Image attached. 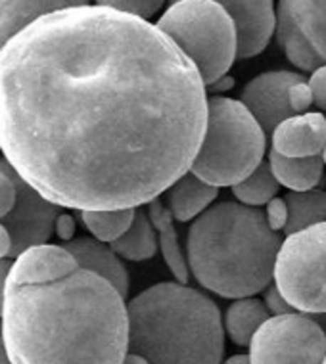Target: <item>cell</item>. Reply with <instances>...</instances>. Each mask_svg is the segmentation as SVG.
I'll use <instances>...</instances> for the list:
<instances>
[{
    "instance_id": "23",
    "label": "cell",
    "mask_w": 326,
    "mask_h": 364,
    "mask_svg": "<svg viewBox=\"0 0 326 364\" xmlns=\"http://www.w3.org/2000/svg\"><path fill=\"white\" fill-rule=\"evenodd\" d=\"M288 208V223L284 232H300L303 228L326 223V192L325 190H307V192H288L284 198Z\"/></svg>"
},
{
    "instance_id": "34",
    "label": "cell",
    "mask_w": 326,
    "mask_h": 364,
    "mask_svg": "<svg viewBox=\"0 0 326 364\" xmlns=\"http://www.w3.org/2000/svg\"><path fill=\"white\" fill-rule=\"evenodd\" d=\"M10 250H12V242H10V234L4 226L0 225V261L10 257Z\"/></svg>"
},
{
    "instance_id": "27",
    "label": "cell",
    "mask_w": 326,
    "mask_h": 364,
    "mask_svg": "<svg viewBox=\"0 0 326 364\" xmlns=\"http://www.w3.org/2000/svg\"><path fill=\"white\" fill-rule=\"evenodd\" d=\"M14 203H16L14 171L4 159H0V219H4L12 211Z\"/></svg>"
},
{
    "instance_id": "15",
    "label": "cell",
    "mask_w": 326,
    "mask_h": 364,
    "mask_svg": "<svg viewBox=\"0 0 326 364\" xmlns=\"http://www.w3.org/2000/svg\"><path fill=\"white\" fill-rule=\"evenodd\" d=\"M219 196V188L209 186L204 181H200L198 176L192 173L182 175L177 182L171 184V188L167 190V209L173 219L179 223H189L192 219H198L209 205L217 200Z\"/></svg>"
},
{
    "instance_id": "9",
    "label": "cell",
    "mask_w": 326,
    "mask_h": 364,
    "mask_svg": "<svg viewBox=\"0 0 326 364\" xmlns=\"http://www.w3.org/2000/svg\"><path fill=\"white\" fill-rule=\"evenodd\" d=\"M14 184H16V203L12 211L4 219H0V225L10 234V242H12L10 257L16 259L19 253H23L29 247L44 245L51 240L60 209L44 200L43 196H38L16 173H14Z\"/></svg>"
},
{
    "instance_id": "22",
    "label": "cell",
    "mask_w": 326,
    "mask_h": 364,
    "mask_svg": "<svg viewBox=\"0 0 326 364\" xmlns=\"http://www.w3.org/2000/svg\"><path fill=\"white\" fill-rule=\"evenodd\" d=\"M117 257H123L127 261H148L156 255L157 236L150 219L144 211H135V219L127 232L110 244Z\"/></svg>"
},
{
    "instance_id": "40",
    "label": "cell",
    "mask_w": 326,
    "mask_h": 364,
    "mask_svg": "<svg viewBox=\"0 0 326 364\" xmlns=\"http://www.w3.org/2000/svg\"><path fill=\"white\" fill-rule=\"evenodd\" d=\"M320 159H322V165L326 167V144H325V148H322V151H320Z\"/></svg>"
},
{
    "instance_id": "32",
    "label": "cell",
    "mask_w": 326,
    "mask_h": 364,
    "mask_svg": "<svg viewBox=\"0 0 326 364\" xmlns=\"http://www.w3.org/2000/svg\"><path fill=\"white\" fill-rule=\"evenodd\" d=\"M54 232L60 240H63L65 244L73 240V234H75V219L68 213H60L56 217V223H54Z\"/></svg>"
},
{
    "instance_id": "3",
    "label": "cell",
    "mask_w": 326,
    "mask_h": 364,
    "mask_svg": "<svg viewBox=\"0 0 326 364\" xmlns=\"http://www.w3.org/2000/svg\"><path fill=\"white\" fill-rule=\"evenodd\" d=\"M280 244L261 209L221 201L190 225L186 264L200 286L236 301L270 286Z\"/></svg>"
},
{
    "instance_id": "41",
    "label": "cell",
    "mask_w": 326,
    "mask_h": 364,
    "mask_svg": "<svg viewBox=\"0 0 326 364\" xmlns=\"http://www.w3.org/2000/svg\"><path fill=\"white\" fill-rule=\"evenodd\" d=\"M320 364H326V355H325V357H322V363H320Z\"/></svg>"
},
{
    "instance_id": "6",
    "label": "cell",
    "mask_w": 326,
    "mask_h": 364,
    "mask_svg": "<svg viewBox=\"0 0 326 364\" xmlns=\"http://www.w3.org/2000/svg\"><path fill=\"white\" fill-rule=\"evenodd\" d=\"M156 27L189 58L206 87L225 77L236 60L234 26L221 2H175L157 19Z\"/></svg>"
},
{
    "instance_id": "5",
    "label": "cell",
    "mask_w": 326,
    "mask_h": 364,
    "mask_svg": "<svg viewBox=\"0 0 326 364\" xmlns=\"http://www.w3.org/2000/svg\"><path fill=\"white\" fill-rule=\"evenodd\" d=\"M267 136L238 100L207 98L206 131L190 173L209 186H234L263 164Z\"/></svg>"
},
{
    "instance_id": "8",
    "label": "cell",
    "mask_w": 326,
    "mask_h": 364,
    "mask_svg": "<svg viewBox=\"0 0 326 364\" xmlns=\"http://www.w3.org/2000/svg\"><path fill=\"white\" fill-rule=\"evenodd\" d=\"M251 364H320L326 336L307 314L270 316L250 341Z\"/></svg>"
},
{
    "instance_id": "24",
    "label": "cell",
    "mask_w": 326,
    "mask_h": 364,
    "mask_svg": "<svg viewBox=\"0 0 326 364\" xmlns=\"http://www.w3.org/2000/svg\"><path fill=\"white\" fill-rule=\"evenodd\" d=\"M278 188L280 186L270 173L269 164L263 161L250 176H246L244 181L232 186V194L246 208L258 209L261 205H267L273 198H276Z\"/></svg>"
},
{
    "instance_id": "18",
    "label": "cell",
    "mask_w": 326,
    "mask_h": 364,
    "mask_svg": "<svg viewBox=\"0 0 326 364\" xmlns=\"http://www.w3.org/2000/svg\"><path fill=\"white\" fill-rule=\"evenodd\" d=\"M276 26H275V35L276 43L280 46V50L286 54L290 63L298 68L303 75V71L319 70L320 65L325 63L320 62V58L313 52V48L309 46V43L303 38L301 31L295 26V21L292 19L286 6V0H280L278 6H276Z\"/></svg>"
},
{
    "instance_id": "12",
    "label": "cell",
    "mask_w": 326,
    "mask_h": 364,
    "mask_svg": "<svg viewBox=\"0 0 326 364\" xmlns=\"http://www.w3.org/2000/svg\"><path fill=\"white\" fill-rule=\"evenodd\" d=\"M77 270L73 255L63 245H35L12 261L8 284L37 286L63 280Z\"/></svg>"
},
{
    "instance_id": "19",
    "label": "cell",
    "mask_w": 326,
    "mask_h": 364,
    "mask_svg": "<svg viewBox=\"0 0 326 364\" xmlns=\"http://www.w3.org/2000/svg\"><path fill=\"white\" fill-rule=\"evenodd\" d=\"M269 169L278 182V186L288 188L290 192H307L313 190L322 178V159L320 156L301 157V159H292V157H283L269 151Z\"/></svg>"
},
{
    "instance_id": "16",
    "label": "cell",
    "mask_w": 326,
    "mask_h": 364,
    "mask_svg": "<svg viewBox=\"0 0 326 364\" xmlns=\"http://www.w3.org/2000/svg\"><path fill=\"white\" fill-rule=\"evenodd\" d=\"M81 2L65 0H0V50L26 27L35 23L43 16L58 10L77 6Z\"/></svg>"
},
{
    "instance_id": "38",
    "label": "cell",
    "mask_w": 326,
    "mask_h": 364,
    "mask_svg": "<svg viewBox=\"0 0 326 364\" xmlns=\"http://www.w3.org/2000/svg\"><path fill=\"white\" fill-rule=\"evenodd\" d=\"M311 318H313V321L319 324L320 330H322V332H325V336H326V313L325 314H317V316H311Z\"/></svg>"
},
{
    "instance_id": "21",
    "label": "cell",
    "mask_w": 326,
    "mask_h": 364,
    "mask_svg": "<svg viewBox=\"0 0 326 364\" xmlns=\"http://www.w3.org/2000/svg\"><path fill=\"white\" fill-rule=\"evenodd\" d=\"M286 6L303 38L326 65V0H286Z\"/></svg>"
},
{
    "instance_id": "1",
    "label": "cell",
    "mask_w": 326,
    "mask_h": 364,
    "mask_svg": "<svg viewBox=\"0 0 326 364\" xmlns=\"http://www.w3.org/2000/svg\"><path fill=\"white\" fill-rule=\"evenodd\" d=\"M206 117L189 58L100 2L43 16L0 50V150L56 208L154 201L190 171Z\"/></svg>"
},
{
    "instance_id": "25",
    "label": "cell",
    "mask_w": 326,
    "mask_h": 364,
    "mask_svg": "<svg viewBox=\"0 0 326 364\" xmlns=\"http://www.w3.org/2000/svg\"><path fill=\"white\" fill-rule=\"evenodd\" d=\"M137 209H117V211H83L81 219L95 238L102 244H112L127 232L135 219Z\"/></svg>"
},
{
    "instance_id": "20",
    "label": "cell",
    "mask_w": 326,
    "mask_h": 364,
    "mask_svg": "<svg viewBox=\"0 0 326 364\" xmlns=\"http://www.w3.org/2000/svg\"><path fill=\"white\" fill-rule=\"evenodd\" d=\"M267 318L270 316L263 301H259L256 297H244V299H236L228 305L223 328L234 346L248 347L253 333L258 332Z\"/></svg>"
},
{
    "instance_id": "35",
    "label": "cell",
    "mask_w": 326,
    "mask_h": 364,
    "mask_svg": "<svg viewBox=\"0 0 326 364\" xmlns=\"http://www.w3.org/2000/svg\"><path fill=\"white\" fill-rule=\"evenodd\" d=\"M232 87H234V79H232L231 75H225L221 77V79H217L214 85L206 87V90L209 88V90H214V92H225V90H231Z\"/></svg>"
},
{
    "instance_id": "11",
    "label": "cell",
    "mask_w": 326,
    "mask_h": 364,
    "mask_svg": "<svg viewBox=\"0 0 326 364\" xmlns=\"http://www.w3.org/2000/svg\"><path fill=\"white\" fill-rule=\"evenodd\" d=\"M234 26L236 58L248 60L267 48L276 26L275 4L270 0H232L221 2Z\"/></svg>"
},
{
    "instance_id": "4",
    "label": "cell",
    "mask_w": 326,
    "mask_h": 364,
    "mask_svg": "<svg viewBox=\"0 0 326 364\" xmlns=\"http://www.w3.org/2000/svg\"><path fill=\"white\" fill-rule=\"evenodd\" d=\"M129 353L148 364H221L225 328L211 297L179 282L144 289L127 305Z\"/></svg>"
},
{
    "instance_id": "26",
    "label": "cell",
    "mask_w": 326,
    "mask_h": 364,
    "mask_svg": "<svg viewBox=\"0 0 326 364\" xmlns=\"http://www.w3.org/2000/svg\"><path fill=\"white\" fill-rule=\"evenodd\" d=\"M100 4L142 21L156 16L157 10L162 8L159 0H100Z\"/></svg>"
},
{
    "instance_id": "17",
    "label": "cell",
    "mask_w": 326,
    "mask_h": 364,
    "mask_svg": "<svg viewBox=\"0 0 326 364\" xmlns=\"http://www.w3.org/2000/svg\"><path fill=\"white\" fill-rule=\"evenodd\" d=\"M148 219H150L154 230L157 236V245L162 250V255L165 259V264L175 274L179 284H189L190 270L186 264V257L182 255L181 242H179V234L173 225V217H171L169 209L163 203L162 198H156L154 201L148 203Z\"/></svg>"
},
{
    "instance_id": "30",
    "label": "cell",
    "mask_w": 326,
    "mask_h": 364,
    "mask_svg": "<svg viewBox=\"0 0 326 364\" xmlns=\"http://www.w3.org/2000/svg\"><path fill=\"white\" fill-rule=\"evenodd\" d=\"M307 87L313 96V104H317L320 113L326 112V65H320L319 70L311 73Z\"/></svg>"
},
{
    "instance_id": "36",
    "label": "cell",
    "mask_w": 326,
    "mask_h": 364,
    "mask_svg": "<svg viewBox=\"0 0 326 364\" xmlns=\"http://www.w3.org/2000/svg\"><path fill=\"white\" fill-rule=\"evenodd\" d=\"M121 364H148V360L140 357V355H135V353H127Z\"/></svg>"
},
{
    "instance_id": "2",
    "label": "cell",
    "mask_w": 326,
    "mask_h": 364,
    "mask_svg": "<svg viewBox=\"0 0 326 364\" xmlns=\"http://www.w3.org/2000/svg\"><path fill=\"white\" fill-rule=\"evenodd\" d=\"M0 318L10 364H121L129 353L125 299L88 270L52 284H6Z\"/></svg>"
},
{
    "instance_id": "14",
    "label": "cell",
    "mask_w": 326,
    "mask_h": 364,
    "mask_svg": "<svg viewBox=\"0 0 326 364\" xmlns=\"http://www.w3.org/2000/svg\"><path fill=\"white\" fill-rule=\"evenodd\" d=\"M63 247L73 255L77 269L88 270L96 277L104 278L125 299L129 294V274H127V269L123 267L120 257L106 244L93 238H79L71 240Z\"/></svg>"
},
{
    "instance_id": "7",
    "label": "cell",
    "mask_w": 326,
    "mask_h": 364,
    "mask_svg": "<svg viewBox=\"0 0 326 364\" xmlns=\"http://www.w3.org/2000/svg\"><path fill=\"white\" fill-rule=\"evenodd\" d=\"M273 280L295 313H326V223L288 234L278 247Z\"/></svg>"
},
{
    "instance_id": "13",
    "label": "cell",
    "mask_w": 326,
    "mask_h": 364,
    "mask_svg": "<svg viewBox=\"0 0 326 364\" xmlns=\"http://www.w3.org/2000/svg\"><path fill=\"white\" fill-rule=\"evenodd\" d=\"M273 151L283 157L320 156L326 144V117L320 112H307L283 121L270 132Z\"/></svg>"
},
{
    "instance_id": "29",
    "label": "cell",
    "mask_w": 326,
    "mask_h": 364,
    "mask_svg": "<svg viewBox=\"0 0 326 364\" xmlns=\"http://www.w3.org/2000/svg\"><path fill=\"white\" fill-rule=\"evenodd\" d=\"M288 104L294 115H301V113L309 112V107L313 106V96H311V90L307 87V81L295 82L294 87H290Z\"/></svg>"
},
{
    "instance_id": "10",
    "label": "cell",
    "mask_w": 326,
    "mask_h": 364,
    "mask_svg": "<svg viewBox=\"0 0 326 364\" xmlns=\"http://www.w3.org/2000/svg\"><path fill=\"white\" fill-rule=\"evenodd\" d=\"M301 81L305 79L295 71H267L251 79L244 87L238 102L258 121L265 136L275 131L283 121L294 117L288 104V90Z\"/></svg>"
},
{
    "instance_id": "39",
    "label": "cell",
    "mask_w": 326,
    "mask_h": 364,
    "mask_svg": "<svg viewBox=\"0 0 326 364\" xmlns=\"http://www.w3.org/2000/svg\"><path fill=\"white\" fill-rule=\"evenodd\" d=\"M0 364H10L6 357V351H4V343H2V338H0Z\"/></svg>"
},
{
    "instance_id": "28",
    "label": "cell",
    "mask_w": 326,
    "mask_h": 364,
    "mask_svg": "<svg viewBox=\"0 0 326 364\" xmlns=\"http://www.w3.org/2000/svg\"><path fill=\"white\" fill-rule=\"evenodd\" d=\"M265 220H267V225L273 232H280L286 228V223H288V208H286V203H284V198H273V200L265 205Z\"/></svg>"
},
{
    "instance_id": "31",
    "label": "cell",
    "mask_w": 326,
    "mask_h": 364,
    "mask_svg": "<svg viewBox=\"0 0 326 364\" xmlns=\"http://www.w3.org/2000/svg\"><path fill=\"white\" fill-rule=\"evenodd\" d=\"M263 294V305L267 309L269 316H283V314L295 313L294 309L284 301V297L278 294V289L275 286H267Z\"/></svg>"
},
{
    "instance_id": "33",
    "label": "cell",
    "mask_w": 326,
    "mask_h": 364,
    "mask_svg": "<svg viewBox=\"0 0 326 364\" xmlns=\"http://www.w3.org/2000/svg\"><path fill=\"white\" fill-rule=\"evenodd\" d=\"M10 269H12V259H2L0 261V314H2V307H4V294H6Z\"/></svg>"
},
{
    "instance_id": "37",
    "label": "cell",
    "mask_w": 326,
    "mask_h": 364,
    "mask_svg": "<svg viewBox=\"0 0 326 364\" xmlns=\"http://www.w3.org/2000/svg\"><path fill=\"white\" fill-rule=\"evenodd\" d=\"M221 364H251V363L248 355H232L231 358H226L225 363H221Z\"/></svg>"
}]
</instances>
